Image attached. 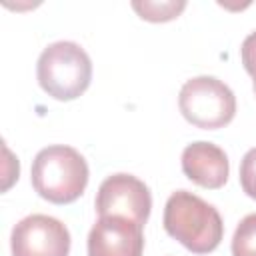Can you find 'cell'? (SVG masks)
Masks as SVG:
<instances>
[{
    "label": "cell",
    "mask_w": 256,
    "mask_h": 256,
    "mask_svg": "<svg viewBox=\"0 0 256 256\" xmlns=\"http://www.w3.org/2000/svg\"><path fill=\"white\" fill-rule=\"evenodd\" d=\"M164 228L194 254L216 250L224 236V224L218 210L188 190H176L166 200Z\"/></svg>",
    "instance_id": "obj_1"
},
{
    "label": "cell",
    "mask_w": 256,
    "mask_h": 256,
    "mask_svg": "<svg viewBox=\"0 0 256 256\" xmlns=\"http://www.w3.org/2000/svg\"><path fill=\"white\" fill-rule=\"evenodd\" d=\"M30 176L38 196L52 204H70L86 190L88 164L76 148L54 144L36 154Z\"/></svg>",
    "instance_id": "obj_2"
},
{
    "label": "cell",
    "mask_w": 256,
    "mask_h": 256,
    "mask_svg": "<svg viewBox=\"0 0 256 256\" xmlns=\"http://www.w3.org/2000/svg\"><path fill=\"white\" fill-rule=\"evenodd\" d=\"M36 76L40 88L62 102L74 100L86 92L92 80V62L86 50L68 40H60L42 50Z\"/></svg>",
    "instance_id": "obj_3"
},
{
    "label": "cell",
    "mask_w": 256,
    "mask_h": 256,
    "mask_svg": "<svg viewBox=\"0 0 256 256\" xmlns=\"http://www.w3.org/2000/svg\"><path fill=\"white\" fill-rule=\"evenodd\" d=\"M182 116L202 130L224 128L236 114L234 92L214 76H196L184 82L178 96Z\"/></svg>",
    "instance_id": "obj_4"
},
{
    "label": "cell",
    "mask_w": 256,
    "mask_h": 256,
    "mask_svg": "<svg viewBox=\"0 0 256 256\" xmlns=\"http://www.w3.org/2000/svg\"><path fill=\"white\" fill-rule=\"evenodd\" d=\"M152 208L148 186L132 174L108 176L96 194V212L100 216H122L140 226L146 224Z\"/></svg>",
    "instance_id": "obj_5"
},
{
    "label": "cell",
    "mask_w": 256,
    "mask_h": 256,
    "mask_svg": "<svg viewBox=\"0 0 256 256\" xmlns=\"http://www.w3.org/2000/svg\"><path fill=\"white\" fill-rule=\"evenodd\" d=\"M12 256H68L70 232L48 214H32L12 228Z\"/></svg>",
    "instance_id": "obj_6"
},
{
    "label": "cell",
    "mask_w": 256,
    "mask_h": 256,
    "mask_svg": "<svg viewBox=\"0 0 256 256\" xmlns=\"http://www.w3.org/2000/svg\"><path fill=\"white\" fill-rule=\"evenodd\" d=\"M142 228L122 216H100L88 234V256H142Z\"/></svg>",
    "instance_id": "obj_7"
},
{
    "label": "cell",
    "mask_w": 256,
    "mask_h": 256,
    "mask_svg": "<svg viewBox=\"0 0 256 256\" xmlns=\"http://www.w3.org/2000/svg\"><path fill=\"white\" fill-rule=\"evenodd\" d=\"M182 172L186 174L188 180L194 184L216 190L222 188L228 180L230 164L226 152L206 140L192 142L184 148L182 152Z\"/></svg>",
    "instance_id": "obj_8"
},
{
    "label": "cell",
    "mask_w": 256,
    "mask_h": 256,
    "mask_svg": "<svg viewBox=\"0 0 256 256\" xmlns=\"http://www.w3.org/2000/svg\"><path fill=\"white\" fill-rule=\"evenodd\" d=\"M132 8L138 12L142 20L148 22H168L180 16V12L186 8L184 0H164V2H152V0H134Z\"/></svg>",
    "instance_id": "obj_9"
},
{
    "label": "cell",
    "mask_w": 256,
    "mask_h": 256,
    "mask_svg": "<svg viewBox=\"0 0 256 256\" xmlns=\"http://www.w3.org/2000/svg\"><path fill=\"white\" fill-rule=\"evenodd\" d=\"M232 256H256V212L244 216L236 226L232 236Z\"/></svg>",
    "instance_id": "obj_10"
},
{
    "label": "cell",
    "mask_w": 256,
    "mask_h": 256,
    "mask_svg": "<svg viewBox=\"0 0 256 256\" xmlns=\"http://www.w3.org/2000/svg\"><path fill=\"white\" fill-rule=\"evenodd\" d=\"M240 184L242 190L256 200V148H250L240 162Z\"/></svg>",
    "instance_id": "obj_11"
},
{
    "label": "cell",
    "mask_w": 256,
    "mask_h": 256,
    "mask_svg": "<svg viewBox=\"0 0 256 256\" xmlns=\"http://www.w3.org/2000/svg\"><path fill=\"white\" fill-rule=\"evenodd\" d=\"M240 54H242V64H244L246 72L250 76H256V30L244 38Z\"/></svg>",
    "instance_id": "obj_12"
},
{
    "label": "cell",
    "mask_w": 256,
    "mask_h": 256,
    "mask_svg": "<svg viewBox=\"0 0 256 256\" xmlns=\"http://www.w3.org/2000/svg\"><path fill=\"white\" fill-rule=\"evenodd\" d=\"M254 78V92H256V76H252Z\"/></svg>",
    "instance_id": "obj_13"
}]
</instances>
